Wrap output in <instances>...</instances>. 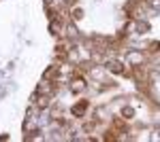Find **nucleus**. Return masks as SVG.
Listing matches in <instances>:
<instances>
[{"label":"nucleus","mask_w":160,"mask_h":142,"mask_svg":"<svg viewBox=\"0 0 160 142\" xmlns=\"http://www.w3.org/2000/svg\"><path fill=\"white\" fill-rule=\"evenodd\" d=\"M122 115H124V119H130V117H132V108H124Z\"/></svg>","instance_id":"6"},{"label":"nucleus","mask_w":160,"mask_h":142,"mask_svg":"<svg viewBox=\"0 0 160 142\" xmlns=\"http://www.w3.org/2000/svg\"><path fill=\"white\" fill-rule=\"evenodd\" d=\"M66 2H73V0H66Z\"/></svg>","instance_id":"8"},{"label":"nucleus","mask_w":160,"mask_h":142,"mask_svg":"<svg viewBox=\"0 0 160 142\" xmlns=\"http://www.w3.org/2000/svg\"><path fill=\"white\" fill-rule=\"evenodd\" d=\"M51 89H53V87H51L49 83H41V85H38V91H41V94H43V95L51 94Z\"/></svg>","instance_id":"4"},{"label":"nucleus","mask_w":160,"mask_h":142,"mask_svg":"<svg viewBox=\"0 0 160 142\" xmlns=\"http://www.w3.org/2000/svg\"><path fill=\"white\" fill-rule=\"evenodd\" d=\"M71 87H73V91H83L86 89V81L83 79H73V85Z\"/></svg>","instance_id":"3"},{"label":"nucleus","mask_w":160,"mask_h":142,"mask_svg":"<svg viewBox=\"0 0 160 142\" xmlns=\"http://www.w3.org/2000/svg\"><path fill=\"white\" fill-rule=\"evenodd\" d=\"M107 68H109L111 72H115V74H122V72H124L122 64H120V62H115V59H111V62H107Z\"/></svg>","instance_id":"1"},{"label":"nucleus","mask_w":160,"mask_h":142,"mask_svg":"<svg viewBox=\"0 0 160 142\" xmlns=\"http://www.w3.org/2000/svg\"><path fill=\"white\" fill-rule=\"evenodd\" d=\"M86 108H88V102L83 100V102H79L77 106L73 108V115H77V117H83V112H86Z\"/></svg>","instance_id":"2"},{"label":"nucleus","mask_w":160,"mask_h":142,"mask_svg":"<svg viewBox=\"0 0 160 142\" xmlns=\"http://www.w3.org/2000/svg\"><path fill=\"white\" fill-rule=\"evenodd\" d=\"M47 106H49V98H47V95H43V98L38 100V108H47Z\"/></svg>","instance_id":"5"},{"label":"nucleus","mask_w":160,"mask_h":142,"mask_svg":"<svg viewBox=\"0 0 160 142\" xmlns=\"http://www.w3.org/2000/svg\"><path fill=\"white\" fill-rule=\"evenodd\" d=\"M148 2L154 7V9H160V0H148Z\"/></svg>","instance_id":"7"}]
</instances>
